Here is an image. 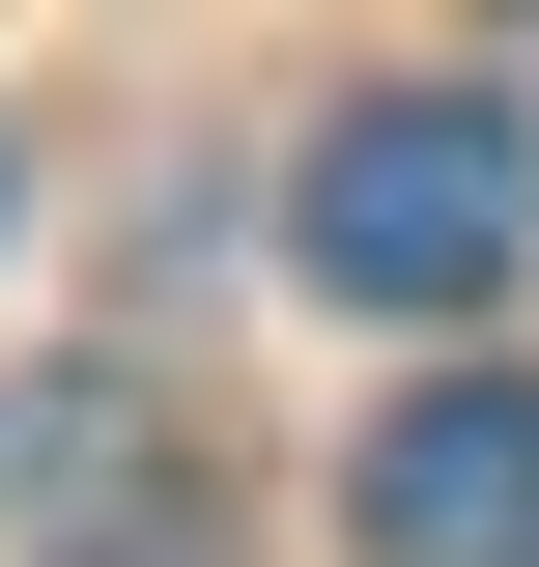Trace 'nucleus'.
Masks as SVG:
<instances>
[{
	"instance_id": "1",
	"label": "nucleus",
	"mask_w": 539,
	"mask_h": 567,
	"mask_svg": "<svg viewBox=\"0 0 539 567\" xmlns=\"http://www.w3.org/2000/svg\"><path fill=\"white\" fill-rule=\"evenodd\" d=\"M284 256H313V312H482V284L539 256V142L511 85H369V114H313V171H284Z\"/></svg>"
},
{
	"instance_id": "2",
	"label": "nucleus",
	"mask_w": 539,
	"mask_h": 567,
	"mask_svg": "<svg viewBox=\"0 0 539 567\" xmlns=\"http://www.w3.org/2000/svg\"><path fill=\"white\" fill-rule=\"evenodd\" d=\"M340 539H369V567H539V369H426V398H369Z\"/></svg>"
},
{
	"instance_id": "3",
	"label": "nucleus",
	"mask_w": 539,
	"mask_h": 567,
	"mask_svg": "<svg viewBox=\"0 0 539 567\" xmlns=\"http://www.w3.org/2000/svg\"><path fill=\"white\" fill-rule=\"evenodd\" d=\"M0 511H29L58 567H142V539H200V483H142V398H114V369H29V398H0Z\"/></svg>"
}]
</instances>
